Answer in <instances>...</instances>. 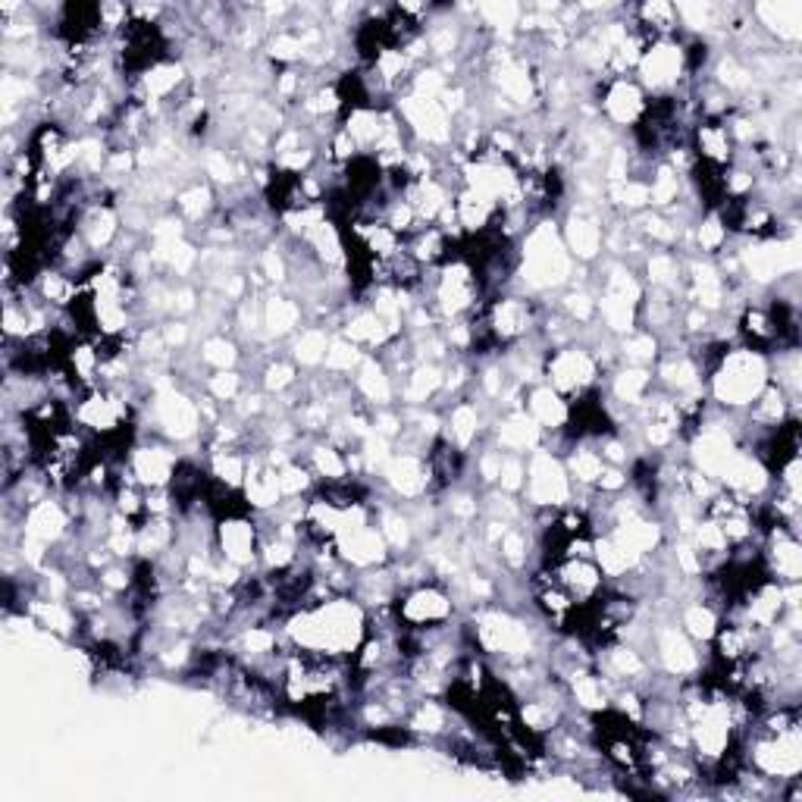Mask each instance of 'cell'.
Segmentation results:
<instances>
[{"label":"cell","mask_w":802,"mask_h":802,"mask_svg":"<svg viewBox=\"0 0 802 802\" xmlns=\"http://www.w3.org/2000/svg\"><path fill=\"white\" fill-rule=\"evenodd\" d=\"M768 386V361L756 348L727 351L721 364L712 370V395L724 408L752 405Z\"/></svg>","instance_id":"1"},{"label":"cell","mask_w":802,"mask_h":802,"mask_svg":"<svg viewBox=\"0 0 802 802\" xmlns=\"http://www.w3.org/2000/svg\"><path fill=\"white\" fill-rule=\"evenodd\" d=\"M571 254L552 223H539L524 242V282L530 289H558L571 279Z\"/></svg>","instance_id":"2"},{"label":"cell","mask_w":802,"mask_h":802,"mask_svg":"<svg viewBox=\"0 0 802 802\" xmlns=\"http://www.w3.org/2000/svg\"><path fill=\"white\" fill-rule=\"evenodd\" d=\"M643 91L652 88L655 94L677 91V82L687 76V63H683V44L677 38H655L646 44V51L636 63Z\"/></svg>","instance_id":"3"},{"label":"cell","mask_w":802,"mask_h":802,"mask_svg":"<svg viewBox=\"0 0 802 802\" xmlns=\"http://www.w3.org/2000/svg\"><path fill=\"white\" fill-rule=\"evenodd\" d=\"M524 489L536 508H555L571 499V477L549 448H533Z\"/></svg>","instance_id":"4"},{"label":"cell","mask_w":802,"mask_h":802,"mask_svg":"<svg viewBox=\"0 0 802 802\" xmlns=\"http://www.w3.org/2000/svg\"><path fill=\"white\" fill-rule=\"evenodd\" d=\"M452 596L436 583H417L411 586L398 602V621L405 630H430L445 627L452 618Z\"/></svg>","instance_id":"5"},{"label":"cell","mask_w":802,"mask_h":802,"mask_svg":"<svg viewBox=\"0 0 802 802\" xmlns=\"http://www.w3.org/2000/svg\"><path fill=\"white\" fill-rule=\"evenodd\" d=\"M752 765L762 777H781V781H796L802 768V740L799 727L781 730V734H768L752 743Z\"/></svg>","instance_id":"6"},{"label":"cell","mask_w":802,"mask_h":802,"mask_svg":"<svg viewBox=\"0 0 802 802\" xmlns=\"http://www.w3.org/2000/svg\"><path fill=\"white\" fill-rule=\"evenodd\" d=\"M546 376L558 395H583L599 376V361L586 348H558L546 361Z\"/></svg>","instance_id":"7"},{"label":"cell","mask_w":802,"mask_h":802,"mask_svg":"<svg viewBox=\"0 0 802 802\" xmlns=\"http://www.w3.org/2000/svg\"><path fill=\"white\" fill-rule=\"evenodd\" d=\"M214 549L226 561L248 568L261 555V530L254 527L248 514H229L220 517V524L214 527Z\"/></svg>","instance_id":"8"},{"label":"cell","mask_w":802,"mask_h":802,"mask_svg":"<svg viewBox=\"0 0 802 802\" xmlns=\"http://www.w3.org/2000/svg\"><path fill=\"white\" fill-rule=\"evenodd\" d=\"M646 91L643 85L630 76H608L602 88V110L611 123L618 126H636L646 113Z\"/></svg>","instance_id":"9"},{"label":"cell","mask_w":802,"mask_h":802,"mask_svg":"<svg viewBox=\"0 0 802 802\" xmlns=\"http://www.w3.org/2000/svg\"><path fill=\"white\" fill-rule=\"evenodd\" d=\"M129 474L138 486L145 489H160V486H170L173 483V474L179 467V455L170 452L167 445H141V448H132L129 452Z\"/></svg>","instance_id":"10"},{"label":"cell","mask_w":802,"mask_h":802,"mask_svg":"<svg viewBox=\"0 0 802 802\" xmlns=\"http://www.w3.org/2000/svg\"><path fill=\"white\" fill-rule=\"evenodd\" d=\"M383 474H386L389 489L401 495V499H420V495L433 486L430 461H423L420 455H411V452L392 455L383 467Z\"/></svg>","instance_id":"11"},{"label":"cell","mask_w":802,"mask_h":802,"mask_svg":"<svg viewBox=\"0 0 802 802\" xmlns=\"http://www.w3.org/2000/svg\"><path fill=\"white\" fill-rule=\"evenodd\" d=\"M336 552L342 561L355 564V568H380V564L389 561V542L383 536L380 527H361V530H351V533H342L336 539Z\"/></svg>","instance_id":"12"},{"label":"cell","mask_w":802,"mask_h":802,"mask_svg":"<svg viewBox=\"0 0 802 802\" xmlns=\"http://www.w3.org/2000/svg\"><path fill=\"white\" fill-rule=\"evenodd\" d=\"M655 649H658V662H662V668L668 674H677V677H693L702 662H699V652L693 646V640L687 633H683V627H658L655 630Z\"/></svg>","instance_id":"13"},{"label":"cell","mask_w":802,"mask_h":802,"mask_svg":"<svg viewBox=\"0 0 802 802\" xmlns=\"http://www.w3.org/2000/svg\"><path fill=\"white\" fill-rule=\"evenodd\" d=\"M533 326V304L524 298H499L486 311V329L495 342H514L530 333Z\"/></svg>","instance_id":"14"},{"label":"cell","mask_w":802,"mask_h":802,"mask_svg":"<svg viewBox=\"0 0 802 802\" xmlns=\"http://www.w3.org/2000/svg\"><path fill=\"white\" fill-rule=\"evenodd\" d=\"M561 242H564V248H568V254L577 257V261H593L605 245V229L593 214H586V210L577 207V210H571V217L564 220Z\"/></svg>","instance_id":"15"},{"label":"cell","mask_w":802,"mask_h":802,"mask_svg":"<svg viewBox=\"0 0 802 802\" xmlns=\"http://www.w3.org/2000/svg\"><path fill=\"white\" fill-rule=\"evenodd\" d=\"M693 141H696V154L702 157V163H712V167H727L730 160H734V148L737 141L730 135L727 123L721 120H705L696 126L693 132Z\"/></svg>","instance_id":"16"},{"label":"cell","mask_w":802,"mask_h":802,"mask_svg":"<svg viewBox=\"0 0 802 802\" xmlns=\"http://www.w3.org/2000/svg\"><path fill=\"white\" fill-rule=\"evenodd\" d=\"M495 439H499V448H505V452H511V455L533 452V448H539L542 427H539V423L527 411H511L499 423V430H495Z\"/></svg>","instance_id":"17"},{"label":"cell","mask_w":802,"mask_h":802,"mask_svg":"<svg viewBox=\"0 0 802 802\" xmlns=\"http://www.w3.org/2000/svg\"><path fill=\"white\" fill-rule=\"evenodd\" d=\"M542 430H564L571 417V401H564L552 386H536L527 395V408H524Z\"/></svg>","instance_id":"18"},{"label":"cell","mask_w":802,"mask_h":802,"mask_svg":"<svg viewBox=\"0 0 802 802\" xmlns=\"http://www.w3.org/2000/svg\"><path fill=\"white\" fill-rule=\"evenodd\" d=\"M765 558H768V574L781 577L784 583H799L802 552L793 533H784L781 527L771 530V549L765 552Z\"/></svg>","instance_id":"19"},{"label":"cell","mask_w":802,"mask_h":802,"mask_svg":"<svg viewBox=\"0 0 802 802\" xmlns=\"http://www.w3.org/2000/svg\"><path fill=\"white\" fill-rule=\"evenodd\" d=\"M355 389L370 405H389L392 401V376L383 361L364 358L355 376Z\"/></svg>","instance_id":"20"},{"label":"cell","mask_w":802,"mask_h":802,"mask_svg":"<svg viewBox=\"0 0 802 802\" xmlns=\"http://www.w3.org/2000/svg\"><path fill=\"white\" fill-rule=\"evenodd\" d=\"M445 386V373L439 364H430V361H420L417 367L408 370V380H405V389H401V398L408 401V405H427V401Z\"/></svg>","instance_id":"21"},{"label":"cell","mask_w":802,"mask_h":802,"mask_svg":"<svg viewBox=\"0 0 802 802\" xmlns=\"http://www.w3.org/2000/svg\"><path fill=\"white\" fill-rule=\"evenodd\" d=\"M298 323H301V304L298 301L282 298V295H273L264 301V326H267L270 339L292 336Z\"/></svg>","instance_id":"22"},{"label":"cell","mask_w":802,"mask_h":802,"mask_svg":"<svg viewBox=\"0 0 802 802\" xmlns=\"http://www.w3.org/2000/svg\"><path fill=\"white\" fill-rule=\"evenodd\" d=\"M655 376L649 373V367H624L615 380H611V392L621 401V405H643L649 389H652Z\"/></svg>","instance_id":"23"},{"label":"cell","mask_w":802,"mask_h":802,"mask_svg":"<svg viewBox=\"0 0 802 802\" xmlns=\"http://www.w3.org/2000/svg\"><path fill=\"white\" fill-rule=\"evenodd\" d=\"M480 436V411L474 401H458V405L452 408V417H448V436L445 439H452L461 452H467L470 445L477 442Z\"/></svg>","instance_id":"24"},{"label":"cell","mask_w":802,"mask_h":802,"mask_svg":"<svg viewBox=\"0 0 802 802\" xmlns=\"http://www.w3.org/2000/svg\"><path fill=\"white\" fill-rule=\"evenodd\" d=\"M680 627H683V633L690 636V640L712 643V640H715V633H718V627H721V618H718V611H715L709 602H693V605L683 608Z\"/></svg>","instance_id":"25"},{"label":"cell","mask_w":802,"mask_h":802,"mask_svg":"<svg viewBox=\"0 0 802 802\" xmlns=\"http://www.w3.org/2000/svg\"><path fill=\"white\" fill-rule=\"evenodd\" d=\"M408 730L420 737H442L448 730V712L442 709L439 702H414L411 718H408Z\"/></svg>","instance_id":"26"},{"label":"cell","mask_w":802,"mask_h":802,"mask_svg":"<svg viewBox=\"0 0 802 802\" xmlns=\"http://www.w3.org/2000/svg\"><path fill=\"white\" fill-rule=\"evenodd\" d=\"M564 470H568V477H574L580 486H596L605 470V458L593 452V448H574L571 458L564 461Z\"/></svg>","instance_id":"27"},{"label":"cell","mask_w":802,"mask_h":802,"mask_svg":"<svg viewBox=\"0 0 802 802\" xmlns=\"http://www.w3.org/2000/svg\"><path fill=\"white\" fill-rule=\"evenodd\" d=\"M311 467H314V474L323 477L326 483L348 480V458H345V452H339L336 445H314Z\"/></svg>","instance_id":"28"},{"label":"cell","mask_w":802,"mask_h":802,"mask_svg":"<svg viewBox=\"0 0 802 802\" xmlns=\"http://www.w3.org/2000/svg\"><path fill=\"white\" fill-rule=\"evenodd\" d=\"M210 207H214V192H210V188L201 185V182L182 188V192L176 195V210H179V217L188 220V223L204 220L210 214Z\"/></svg>","instance_id":"29"},{"label":"cell","mask_w":802,"mask_h":802,"mask_svg":"<svg viewBox=\"0 0 802 802\" xmlns=\"http://www.w3.org/2000/svg\"><path fill=\"white\" fill-rule=\"evenodd\" d=\"M596 311L602 314L605 326L611 329V333H630V329L636 326V304L630 301H621L615 295H605L596 301Z\"/></svg>","instance_id":"30"},{"label":"cell","mask_w":802,"mask_h":802,"mask_svg":"<svg viewBox=\"0 0 802 802\" xmlns=\"http://www.w3.org/2000/svg\"><path fill=\"white\" fill-rule=\"evenodd\" d=\"M329 348V336L323 326H308L304 333L295 339V361L304 367H320Z\"/></svg>","instance_id":"31"},{"label":"cell","mask_w":802,"mask_h":802,"mask_svg":"<svg viewBox=\"0 0 802 802\" xmlns=\"http://www.w3.org/2000/svg\"><path fill=\"white\" fill-rule=\"evenodd\" d=\"M680 276V264L671 251H655L646 257V279L652 282V289H674Z\"/></svg>","instance_id":"32"},{"label":"cell","mask_w":802,"mask_h":802,"mask_svg":"<svg viewBox=\"0 0 802 802\" xmlns=\"http://www.w3.org/2000/svg\"><path fill=\"white\" fill-rule=\"evenodd\" d=\"M680 201V173L671 167H658L649 182V204L652 207H674Z\"/></svg>","instance_id":"33"},{"label":"cell","mask_w":802,"mask_h":802,"mask_svg":"<svg viewBox=\"0 0 802 802\" xmlns=\"http://www.w3.org/2000/svg\"><path fill=\"white\" fill-rule=\"evenodd\" d=\"M621 358L627 361V367H649L658 358L655 333H630L621 342Z\"/></svg>","instance_id":"34"},{"label":"cell","mask_w":802,"mask_h":802,"mask_svg":"<svg viewBox=\"0 0 802 802\" xmlns=\"http://www.w3.org/2000/svg\"><path fill=\"white\" fill-rule=\"evenodd\" d=\"M201 361L214 370H232L239 364V345L226 336H210L201 345Z\"/></svg>","instance_id":"35"},{"label":"cell","mask_w":802,"mask_h":802,"mask_svg":"<svg viewBox=\"0 0 802 802\" xmlns=\"http://www.w3.org/2000/svg\"><path fill=\"white\" fill-rule=\"evenodd\" d=\"M364 361L361 355V348L355 342H348V339H336V342H329L326 348V358H323V367L329 373H351V370H358Z\"/></svg>","instance_id":"36"},{"label":"cell","mask_w":802,"mask_h":802,"mask_svg":"<svg viewBox=\"0 0 802 802\" xmlns=\"http://www.w3.org/2000/svg\"><path fill=\"white\" fill-rule=\"evenodd\" d=\"M380 530H383V536H386V542H389V549H408L411 546V536H414V524L408 521V517H401L398 511H383V517H380Z\"/></svg>","instance_id":"37"},{"label":"cell","mask_w":802,"mask_h":802,"mask_svg":"<svg viewBox=\"0 0 802 802\" xmlns=\"http://www.w3.org/2000/svg\"><path fill=\"white\" fill-rule=\"evenodd\" d=\"M311 486V470L289 461L286 467H279V489L282 499H298V495Z\"/></svg>","instance_id":"38"},{"label":"cell","mask_w":802,"mask_h":802,"mask_svg":"<svg viewBox=\"0 0 802 802\" xmlns=\"http://www.w3.org/2000/svg\"><path fill=\"white\" fill-rule=\"evenodd\" d=\"M242 392V376L235 370H217L214 376H207V395L214 401H235Z\"/></svg>","instance_id":"39"},{"label":"cell","mask_w":802,"mask_h":802,"mask_svg":"<svg viewBox=\"0 0 802 802\" xmlns=\"http://www.w3.org/2000/svg\"><path fill=\"white\" fill-rule=\"evenodd\" d=\"M696 242L702 251H721L724 242H727V223L721 220V214H709L699 229H696Z\"/></svg>","instance_id":"40"},{"label":"cell","mask_w":802,"mask_h":802,"mask_svg":"<svg viewBox=\"0 0 802 802\" xmlns=\"http://www.w3.org/2000/svg\"><path fill=\"white\" fill-rule=\"evenodd\" d=\"M499 555H502L505 564H511V568H524V561H527V536L508 527L505 536L499 539Z\"/></svg>","instance_id":"41"},{"label":"cell","mask_w":802,"mask_h":802,"mask_svg":"<svg viewBox=\"0 0 802 802\" xmlns=\"http://www.w3.org/2000/svg\"><path fill=\"white\" fill-rule=\"evenodd\" d=\"M204 173L214 179L217 185H232L235 182V167H232V160L226 157V151L220 148H210L204 154Z\"/></svg>","instance_id":"42"},{"label":"cell","mask_w":802,"mask_h":802,"mask_svg":"<svg viewBox=\"0 0 802 802\" xmlns=\"http://www.w3.org/2000/svg\"><path fill=\"white\" fill-rule=\"evenodd\" d=\"M295 386V367L289 361H270L264 367V389L267 392H286Z\"/></svg>","instance_id":"43"},{"label":"cell","mask_w":802,"mask_h":802,"mask_svg":"<svg viewBox=\"0 0 802 802\" xmlns=\"http://www.w3.org/2000/svg\"><path fill=\"white\" fill-rule=\"evenodd\" d=\"M524 480H527V464H524L521 458H517V455L505 452L502 474H499V486H502L505 492H521V489H524Z\"/></svg>","instance_id":"44"},{"label":"cell","mask_w":802,"mask_h":802,"mask_svg":"<svg viewBox=\"0 0 802 802\" xmlns=\"http://www.w3.org/2000/svg\"><path fill=\"white\" fill-rule=\"evenodd\" d=\"M561 311H564V317H568L571 323L577 320V323H589V317L596 314V301L589 298L586 292H571L568 298L561 301Z\"/></svg>","instance_id":"45"},{"label":"cell","mask_w":802,"mask_h":802,"mask_svg":"<svg viewBox=\"0 0 802 802\" xmlns=\"http://www.w3.org/2000/svg\"><path fill=\"white\" fill-rule=\"evenodd\" d=\"M477 13L486 19V26H495V29H511V26H517V19H521V7H514V4H505V7L486 4Z\"/></svg>","instance_id":"46"},{"label":"cell","mask_w":802,"mask_h":802,"mask_svg":"<svg viewBox=\"0 0 802 802\" xmlns=\"http://www.w3.org/2000/svg\"><path fill=\"white\" fill-rule=\"evenodd\" d=\"M261 273L264 279H270V282H286V276H289V264H286V257H282L276 248H270V251H264L261 254Z\"/></svg>","instance_id":"47"}]
</instances>
